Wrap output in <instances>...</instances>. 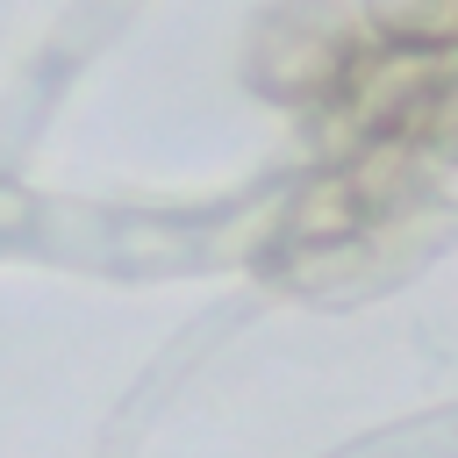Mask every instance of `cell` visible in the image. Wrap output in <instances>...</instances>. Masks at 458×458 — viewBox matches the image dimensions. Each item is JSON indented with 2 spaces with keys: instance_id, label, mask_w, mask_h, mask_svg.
<instances>
[{
  "instance_id": "cell-1",
  "label": "cell",
  "mask_w": 458,
  "mask_h": 458,
  "mask_svg": "<svg viewBox=\"0 0 458 458\" xmlns=\"http://www.w3.org/2000/svg\"><path fill=\"white\" fill-rule=\"evenodd\" d=\"M358 50H365V36H358V21L344 7H329V0H279V7L258 14L243 72L279 107H329L344 93Z\"/></svg>"
},
{
  "instance_id": "cell-2",
  "label": "cell",
  "mask_w": 458,
  "mask_h": 458,
  "mask_svg": "<svg viewBox=\"0 0 458 458\" xmlns=\"http://www.w3.org/2000/svg\"><path fill=\"white\" fill-rule=\"evenodd\" d=\"M358 229H372V208H365L351 165L315 172V179L293 193V208H286V236H293V243H344V236H358Z\"/></svg>"
},
{
  "instance_id": "cell-3",
  "label": "cell",
  "mask_w": 458,
  "mask_h": 458,
  "mask_svg": "<svg viewBox=\"0 0 458 458\" xmlns=\"http://www.w3.org/2000/svg\"><path fill=\"white\" fill-rule=\"evenodd\" d=\"M365 21L379 43L458 50V0H365Z\"/></svg>"
}]
</instances>
